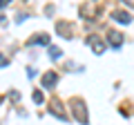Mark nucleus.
<instances>
[{
  "instance_id": "1",
  "label": "nucleus",
  "mask_w": 134,
  "mask_h": 125,
  "mask_svg": "<svg viewBox=\"0 0 134 125\" xmlns=\"http://www.w3.org/2000/svg\"><path fill=\"white\" fill-rule=\"evenodd\" d=\"M72 112H74V118L81 125H87V107L81 98H72Z\"/></svg>"
},
{
  "instance_id": "2",
  "label": "nucleus",
  "mask_w": 134,
  "mask_h": 125,
  "mask_svg": "<svg viewBox=\"0 0 134 125\" xmlns=\"http://www.w3.org/2000/svg\"><path fill=\"white\" fill-rule=\"evenodd\" d=\"M49 112H52L58 121H63V123L67 121V112H65V107H63V103L58 101V98H52V101H49Z\"/></svg>"
},
{
  "instance_id": "3",
  "label": "nucleus",
  "mask_w": 134,
  "mask_h": 125,
  "mask_svg": "<svg viewBox=\"0 0 134 125\" xmlns=\"http://www.w3.org/2000/svg\"><path fill=\"white\" fill-rule=\"evenodd\" d=\"M58 83V74L56 72H45L43 74V87L45 89H54Z\"/></svg>"
},
{
  "instance_id": "4",
  "label": "nucleus",
  "mask_w": 134,
  "mask_h": 125,
  "mask_svg": "<svg viewBox=\"0 0 134 125\" xmlns=\"http://www.w3.org/2000/svg\"><path fill=\"white\" fill-rule=\"evenodd\" d=\"M87 45L94 49V54H103L105 52V43H103L98 36H90V38H87Z\"/></svg>"
},
{
  "instance_id": "5",
  "label": "nucleus",
  "mask_w": 134,
  "mask_h": 125,
  "mask_svg": "<svg viewBox=\"0 0 134 125\" xmlns=\"http://www.w3.org/2000/svg\"><path fill=\"white\" fill-rule=\"evenodd\" d=\"M123 34H121V31H107V43L112 45V47L114 49H119L121 45H123Z\"/></svg>"
},
{
  "instance_id": "6",
  "label": "nucleus",
  "mask_w": 134,
  "mask_h": 125,
  "mask_svg": "<svg viewBox=\"0 0 134 125\" xmlns=\"http://www.w3.org/2000/svg\"><path fill=\"white\" fill-rule=\"evenodd\" d=\"M27 45L31 47V45H49V36L47 34H36V36H31V38L27 40Z\"/></svg>"
},
{
  "instance_id": "7",
  "label": "nucleus",
  "mask_w": 134,
  "mask_h": 125,
  "mask_svg": "<svg viewBox=\"0 0 134 125\" xmlns=\"http://www.w3.org/2000/svg\"><path fill=\"white\" fill-rule=\"evenodd\" d=\"M112 18H114L116 22H121V25H130V22H132V16H130L127 11H114Z\"/></svg>"
},
{
  "instance_id": "8",
  "label": "nucleus",
  "mask_w": 134,
  "mask_h": 125,
  "mask_svg": "<svg viewBox=\"0 0 134 125\" xmlns=\"http://www.w3.org/2000/svg\"><path fill=\"white\" fill-rule=\"evenodd\" d=\"M56 29L60 31V36H65V38H72V25H69V22H58Z\"/></svg>"
},
{
  "instance_id": "9",
  "label": "nucleus",
  "mask_w": 134,
  "mask_h": 125,
  "mask_svg": "<svg viewBox=\"0 0 134 125\" xmlns=\"http://www.w3.org/2000/svg\"><path fill=\"white\" fill-rule=\"evenodd\" d=\"M49 56H52L54 60H58V58H60V49L58 47H49Z\"/></svg>"
},
{
  "instance_id": "10",
  "label": "nucleus",
  "mask_w": 134,
  "mask_h": 125,
  "mask_svg": "<svg viewBox=\"0 0 134 125\" xmlns=\"http://www.w3.org/2000/svg\"><path fill=\"white\" fill-rule=\"evenodd\" d=\"M31 98H34V103H43V92H40V89H36V92L31 94Z\"/></svg>"
},
{
  "instance_id": "11",
  "label": "nucleus",
  "mask_w": 134,
  "mask_h": 125,
  "mask_svg": "<svg viewBox=\"0 0 134 125\" xmlns=\"http://www.w3.org/2000/svg\"><path fill=\"white\" fill-rule=\"evenodd\" d=\"M9 2H11V0H0V5H2V9H5V7L9 5Z\"/></svg>"
},
{
  "instance_id": "12",
  "label": "nucleus",
  "mask_w": 134,
  "mask_h": 125,
  "mask_svg": "<svg viewBox=\"0 0 134 125\" xmlns=\"http://www.w3.org/2000/svg\"><path fill=\"white\" fill-rule=\"evenodd\" d=\"M125 2H127V5H134V0H125Z\"/></svg>"
}]
</instances>
